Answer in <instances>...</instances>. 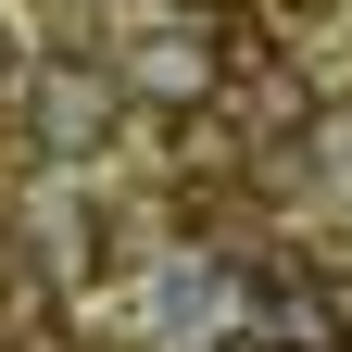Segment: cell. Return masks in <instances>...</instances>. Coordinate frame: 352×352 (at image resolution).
<instances>
[{"label":"cell","instance_id":"277c9868","mask_svg":"<svg viewBox=\"0 0 352 352\" xmlns=\"http://www.w3.org/2000/svg\"><path fill=\"white\" fill-rule=\"evenodd\" d=\"M0 76H13V25H0Z\"/></svg>","mask_w":352,"mask_h":352},{"label":"cell","instance_id":"6da1fadb","mask_svg":"<svg viewBox=\"0 0 352 352\" xmlns=\"http://www.w3.org/2000/svg\"><path fill=\"white\" fill-rule=\"evenodd\" d=\"M101 113H113V88L88 76V63H51V76H38V139H51V151H88Z\"/></svg>","mask_w":352,"mask_h":352},{"label":"cell","instance_id":"3957f363","mask_svg":"<svg viewBox=\"0 0 352 352\" xmlns=\"http://www.w3.org/2000/svg\"><path fill=\"white\" fill-rule=\"evenodd\" d=\"M302 302H315V340H352V264H340V277H315Z\"/></svg>","mask_w":352,"mask_h":352},{"label":"cell","instance_id":"7a4b0ae2","mask_svg":"<svg viewBox=\"0 0 352 352\" xmlns=\"http://www.w3.org/2000/svg\"><path fill=\"white\" fill-rule=\"evenodd\" d=\"M302 88H315V101H340V88H352V38H315V51H302Z\"/></svg>","mask_w":352,"mask_h":352},{"label":"cell","instance_id":"5b68a950","mask_svg":"<svg viewBox=\"0 0 352 352\" xmlns=\"http://www.w3.org/2000/svg\"><path fill=\"white\" fill-rule=\"evenodd\" d=\"M289 352H315V340H289Z\"/></svg>","mask_w":352,"mask_h":352}]
</instances>
